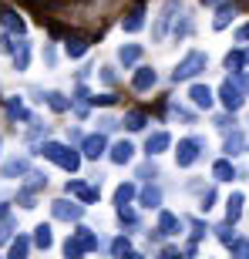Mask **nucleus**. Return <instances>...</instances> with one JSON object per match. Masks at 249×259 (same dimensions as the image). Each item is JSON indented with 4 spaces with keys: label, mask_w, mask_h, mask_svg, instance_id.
<instances>
[{
    "label": "nucleus",
    "mask_w": 249,
    "mask_h": 259,
    "mask_svg": "<svg viewBox=\"0 0 249 259\" xmlns=\"http://www.w3.org/2000/svg\"><path fill=\"white\" fill-rule=\"evenodd\" d=\"M229 249H232V256H249V242L246 239H232Z\"/></svg>",
    "instance_id": "37"
},
{
    "label": "nucleus",
    "mask_w": 249,
    "mask_h": 259,
    "mask_svg": "<svg viewBox=\"0 0 249 259\" xmlns=\"http://www.w3.org/2000/svg\"><path fill=\"white\" fill-rule=\"evenodd\" d=\"M199 71H205V54H202V51H189L182 58V64L172 71V81H189V77H195Z\"/></svg>",
    "instance_id": "2"
},
{
    "label": "nucleus",
    "mask_w": 249,
    "mask_h": 259,
    "mask_svg": "<svg viewBox=\"0 0 249 259\" xmlns=\"http://www.w3.org/2000/svg\"><path fill=\"white\" fill-rule=\"evenodd\" d=\"M27 61H30V44H27V40H20L17 48H14V67H17V71H24V67H27Z\"/></svg>",
    "instance_id": "19"
},
{
    "label": "nucleus",
    "mask_w": 249,
    "mask_h": 259,
    "mask_svg": "<svg viewBox=\"0 0 249 259\" xmlns=\"http://www.w3.org/2000/svg\"><path fill=\"white\" fill-rule=\"evenodd\" d=\"M40 155L51 158V162H58L61 168H67V172H77V168H81V155H77L74 148L61 145V142H44L40 145Z\"/></svg>",
    "instance_id": "1"
},
{
    "label": "nucleus",
    "mask_w": 249,
    "mask_h": 259,
    "mask_svg": "<svg viewBox=\"0 0 249 259\" xmlns=\"http://www.w3.org/2000/svg\"><path fill=\"white\" fill-rule=\"evenodd\" d=\"M44 98H48V105L54 108V111H67V108H71V101H67V98L61 95V91H48Z\"/></svg>",
    "instance_id": "30"
},
{
    "label": "nucleus",
    "mask_w": 249,
    "mask_h": 259,
    "mask_svg": "<svg viewBox=\"0 0 249 259\" xmlns=\"http://www.w3.org/2000/svg\"><path fill=\"white\" fill-rule=\"evenodd\" d=\"M17 175H27V158H10L4 165V179H17Z\"/></svg>",
    "instance_id": "17"
},
{
    "label": "nucleus",
    "mask_w": 249,
    "mask_h": 259,
    "mask_svg": "<svg viewBox=\"0 0 249 259\" xmlns=\"http://www.w3.org/2000/svg\"><path fill=\"white\" fill-rule=\"evenodd\" d=\"M189 98H192V105H195V108H205V111L212 108V91L205 84H192Z\"/></svg>",
    "instance_id": "12"
},
{
    "label": "nucleus",
    "mask_w": 249,
    "mask_h": 259,
    "mask_svg": "<svg viewBox=\"0 0 249 259\" xmlns=\"http://www.w3.org/2000/svg\"><path fill=\"white\" fill-rule=\"evenodd\" d=\"M64 51H67V58H81V54L88 51V44L74 37V40H67V44H64Z\"/></svg>",
    "instance_id": "34"
},
{
    "label": "nucleus",
    "mask_w": 249,
    "mask_h": 259,
    "mask_svg": "<svg viewBox=\"0 0 249 259\" xmlns=\"http://www.w3.org/2000/svg\"><path fill=\"white\" fill-rule=\"evenodd\" d=\"M0 20H4V27H7V30H14V34H24V20H20L14 10H4V14H0Z\"/></svg>",
    "instance_id": "23"
},
{
    "label": "nucleus",
    "mask_w": 249,
    "mask_h": 259,
    "mask_svg": "<svg viewBox=\"0 0 249 259\" xmlns=\"http://www.w3.org/2000/svg\"><path fill=\"white\" fill-rule=\"evenodd\" d=\"M51 212H54V219L81 222V215H85V205H77V202H67V199H58L54 205H51Z\"/></svg>",
    "instance_id": "6"
},
{
    "label": "nucleus",
    "mask_w": 249,
    "mask_h": 259,
    "mask_svg": "<svg viewBox=\"0 0 249 259\" xmlns=\"http://www.w3.org/2000/svg\"><path fill=\"white\" fill-rule=\"evenodd\" d=\"M7 108H10V115H14V118H20V121H27V118H30V111L24 108V101H20V98H10V101H7Z\"/></svg>",
    "instance_id": "31"
},
{
    "label": "nucleus",
    "mask_w": 249,
    "mask_h": 259,
    "mask_svg": "<svg viewBox=\"0 0 249 259\" xmlns=\"http://www.w3.org/2000/svg\"><path fill=\"white\" fill-rule=\"evenodd\" d=\"M142 205H148V209H155V205H162V189L158 185H148V189H142Z\"/></svg>",
    "instance_id": "18"
},
{
    "label": "nucleus",
    "mask_w": 249,
    "mask_h": 259,
    "mask_svg": "<svg viewBox=\"0 0 249 259\" xmlns=\"http://www.w3.org/2000/svg\"><path fill=\"white\" fill-rule=\"evenodd\" d=\"M185 219H179V215H172V212H162L158 215V232L162 236H175V232H182Z\"/></svg>",
    "instance_id": "10"
},
{
    "label": "nucleus",
    "mask_w": 249,
    "mask_h": 259,
    "mask_svg": "<svg viewBox=\"0 0 249 259\" xmlns=\"http://www.w3.org/2000/svg\"><path fill=\"white\" fill-rule=\"evenodd\" d=\"M189 226H192V236H195V239H202V236H205V226H202L199 219H192Z\"/></svg>",
    "instance_id": "43"
},
{
    "label": "nucleus",
    "mask_w": 249,
    "mask_h": 259,
    "mask_svg": "<svg viewBox=\"0 0 249 259\" xmlns=\"http://www.w3.org/2000/svg\"><path fill=\"white\" fill-rule=\"evenodd\" d=\"M155 81H158V74H155L152 67H138V71H135V91H148V88L155 84Z\"/></svg>",
    "instance_id": "13"
},
{
    "label": "nucleus",
    "mask_w": 249,
    "mask_h": 259,
    "mask_svg": "<svg viewBox=\"0 0 249 259\" xmlns=\"http://www.w3.org/2000/svg\"><path fill=\"white\" fill-rule=\"evenodd\" d=\"M98 125H101V132H111V128H118V121H115V118H101Z\"/></svg>",
    "instance_id": "46"
},
{
    "label": "nucleus",
    "mask_w": 249,
    "mask_h": 259,
    "mask_svg": "<svg viewBox=\"0 0 249 259\" xmlns=\"http://www.w3.org/2000/svg\"><path fill=\"white\" fill-rule=\"evenodd\" d=\"M212 202H216V192H212V189H209V192H205V199H202V209L209 212V209H212Z\"/></svg>",
    "instance_id": "47"
},
{
    "label": "nucleus",
    "mask_w": 249,
    "mask_h": 259,
    "mask_svg": "<svg viewBox=\"0 0 249 259\" xmlns=\"http://www.w3.org/2000/svg\"><path fill=\"white\" fill-rule=\"evenodd\" d=\"M189 30H192V24H189V17H185L182 24H175V37H185Z\"/></svg>",
    "instance_id": "44"
},
{
    "label": "nucleus",
    "mask_w": 249,
    "mask_h": 259,
    "mask_svg": "<svg viewBox=\"0 0 249 259\" xmlns=\"http://www.w3.org/2000/svg\"><path fill=\"white\" fill-rule=\"evenodd\" d=\"M17 202L24 205V209H34V189H20V192H17Z\"/></svg>",
    "instance_id": "36"
},
{
    "label": "nucleus",
    "mask_w": 249,
    "mask_h": 259,
    "mask_svg": "<svg viewBox=\"0 0 249 259\" xmlns=\"http://www.w3.org/2000/svg\"><path fill=\"white\" fill-rule=\"evenodd\" d=\"M232 17H236V7H232V4H226V7H219V17H216V24H212V27H216V30L229 27Z\"/></svg>",
    "instance_id": "29"
},
{
    "label": "nucleus",
    "mask_w": 249,
    "mask_h": 259,
    "mask_svg": "<svg viewBox=\"0 0 249 259\" xmlns=\"http://www.w3.org/2000/svg\"><path fill=\"white\" fill-rule=\"evenodd\" d=\"M205 4H219V0H205Z\"/></svg>",
    "instance_id": "51"
},
{
    "label": "nucleus",
    "mask_w": 249,
    "mask_h": 259,
    "mask_svg": "<svg viewBox=\"0 0 249 259\" xmlns=\"http://www.w3.org/2000/svg\"><path fill=\"white\" fill-rule=\"evenodd\" d=\"M27 249H30V242H27V236H17V239L10 242V256H14V259H20V256H27Z\"/></svg>",
    "instance_id": "32"
},
{
    "label": "nucleus",
    "mask_w": 249,
    "mask_h": 259,
    "mask_svg": "<svg viewBox=\"0 0 249 259\" xmlns=\"http://www.w3.org/2000/svg\"><path fill=\"white\" fill-rule=\"evenodd\" d=\"M212 175H216V182H232L236 179V168H232V162L219 158V162L212 165Z\"/></svg>",
    "instance_id": "15"
},
{
    "label": "nucleus",
    "mask_w": 249,
    "mask_h": 259,
    "mask_svg": "<svg viewBox=\"0 0 249 259\" xmlns=\"http://www.w3.org/2000/svg\"><path fill=\"white\" fill-rule=\"evenodd\" d=\"M236 40H239V44H242V40H249V24H246V27H239V30H236Z\"/></svg>",
    "instance_id": "48"
},
{
    "label": "nucleus",
    "mask_w": 249,
    "mask_h": 259,
    "mask_svg": "<svg viewBox=\"0 0 249 259\" xmlns=\"http://www.w3.org/2000/svg\"><path fill=\"white\" fill-rule=\"evenodd\" d=\"M158 172V168H155V162H148V165H142V168H138V179H148V175H155Z\"/></svg>",
    "instance_id": "45"
},
{
    "label": "nucleus",
    "mask_w": 249,
    "mask_h": 259,
    "mask_svg": "<svg viewBox=\"0 0 249 259\" xmlns=\"http://www.w3.org/2000/svg\"><path fill=\"white\" fill-rule=\"evenodd\" d=\"M132 199H135V185L132 182H124V185L115 189V205H128Z\"/></svg>",
    "instance_id": "28"
},
{
    "label": "nucleus",
    "mask_w": 249,
    "mask_h": 259,
    "mask_svg": "<svg viewBox=\"0 0 249 259\" xmlns=\"http://www.w3.org/2000/svg\"><path fill=\"white\" fill-rule=\"evenodd\" d=\"M44 185H48V175L34 172V175H30V182H27V189H34V192H37V189H44Z\"/></svg>",
    "instance_id": "39"
},
{
    "label": "nucleus",
    "mask_w": 249,
    "mask_h": 259,
    "mask_svg": "<svg viewBox=\"0 0 249 259\" xmlns=\"http://www.w3.org/2000/svg\"><path fill=\"white\" fill-rule=\"evenodd\" d=\"M34 242H37L40 249H51V242H54V236H51V226H44V222H40L37 229H34Z\"/></svg>",
    "instance_id": "25"
},
{
    "label": "nucleus",
    "mask_w": 249,
    "mask_h": 259,
    "mask_svg": "<svg viewBox=\"0 0 249 259\" xmlns=\"http://www.w3.org/2000/svg\"><path fill=\"white\" fill-rule=\"evenodd\" d=\"M179 10H182V0H165L162 14H158V20H155V27H152V40H165L169 37V27H172V20H175Z\"/></svg>",
    "instance_id": "3"
},
{
    "label": "nucleus",
    "mask_w": 249,
    "mask_h": 259,
    "mask_svg": "<svg viewBox=\"0 0 249 259\" xmlns=\"http://www.w3.org/2000/svg\"><path fill=\"white\" fill-rule=\"evenodd\" d=\"M229 121H232L229 115H219V118H216V125H219V128H229Z\"/></svg>",
    "instance_id": "49"
},
{
    "label": "nucleus",
    "mask_w": 249,
    "mask_h": 259,
    "mask_svg": "<svg viewBox=\"0 0 249 259\" xmlns=\"http://www.w3.org/2000/svg\"><path fill=\"white\" fill-rule=\"evenodd\" d=\"M64 252H67V256H81L85 249L77 246V239H67V242H64Z\"/></svg>",
    "instance_id": "42"
},
{
    "label": "nucleus",
    "mask_w": 249,
    "mask_h": 259,
    "mask_svg": "<svg viewBox=\"0 0 249 259\" xmlns=\"http://www.w3.org/2000/svg\"><path fill=\"white\" fill-rule=\"evenodd\" d=\"M216 236H219V239L229 246V242L236 239V229H232V226H219V229H216Z\"/></svg>",
    "instance_id": "38"
},
{
    "label": "nucleus",
    "mask_w": 249,
    "mask_h": 259,
    "mask_svg": "<svg viewBox=\"0 0 249 259\" xmlns=\"http://www.w3.org/2000/svg\"><path fill=\"white\" fill-rule=\"evenodd\" d=\"M71 105H74V111L77 115H88V105H91V91H88L85 84L74 91V98H71Z\"/></svg>",
    "instance_id": "16"
},
{
    "label": "nucleus",
    "mask_w": 249,
    "mask_h": 259,
    "mask_svg": "<svg viewBox=\"0 0 249 259\" xmlns=\"http://www.w3.org/2000/svg\"><path fill=\"white\" fill-rule=\"evenodd\" d=\"M242 148H246V138H242V132L226 135V155H239Z\"/></svg>",
    "instance_id": "22"
},
{
    "label": "nucleus",
    "mask_w": 249,
    "mask_h": 259,
    "mask_svg": "<svg viewBox=\"0 0 249 259\" xmlns=\"http://www.w3.org/2000/svg\"><path fill=\"white\" fill-rule=\"evenodd\" d=\"M219 101L226 105V111H239L242 108V88L236 84V81H222V88H219Z\"/></svg>",
    "instance_id": "5"
},
{
    "label": "nucleus",
    "mask_w": 249,
    "mask_h": 259,
    "mask_svg": "<svg viewBox=\"0 0 249 259\" xmlns=\"http://www.w3.org/2000/svg\"><path fill=\"white\" fill-rule=\"evenodd\" d=\"M91 101H95V105H101V108H108V105H115L118 98L111 95V91H105V95H95V98H91Z\"/></svg>",
    "instance_id": "40"
},
{
    "label": "nucleus",
    "mask_w": 249,
    "mask_h": 259,
    "mask_svg": "<svg viewBox=\"0 0 249 259\" xmlns=\"http://www.w3.org/2000/svg\"><path fill=\"white\" fill-rule=\"evenodd\" d=\"M132 155H135V145L132 142H118L115 148H111V162L124 165V162H132Z\"/></svg>",
    "instance_id": "14"
},
{
    "label": "nucleus",
    "mask_w": 249,
    "mask_h": 259,
    "mask_svg": "<svg viewBox=\"0 0 249 259\" xmlns=\"http://www.w3.org/2000/svg\"><path fill=\"white\" fill-rule=\"evenodd\" d=\"M202 148H205V142H202V138H182V142H179V152H175V162L182 165V168H189V165L199 158Z\"/></svg>",
    "instance_id": "4"
},
{
    "label": "nucleus",
    "mask_w": 249,
    "mask_h": 259,
    "mask_svg": "<svg viewBox=\"0 0 249 259\" xmlns=\"http://www.w3.org/2000/svg\"><path fill=\"white\" fill-rule=\"evenodd\" d=\"M121 125H124V128H132V132H142V128L148 125V118H145V111H128Z\"/></svg>",
    "instance_id": "21"
},
{
    "label": "nucleus",
    "mask_w": 249,
    "mask_h": 259,
    "mask_svg": "<svg viewBox=\"0 0 249 259\" xmlns=\"http://www.w3.org/2000/svg\"><path fill=\"white\" fill-rule=\"evenodd\" d=\"M111 252H115V256H124V252H132V242H128V236H118V239L111 242Z\"/></svg>",
    "instance_id": "35"
},
{
    "label": "nucleus",
    "mask_w": 249,
    "mask_h": 259,
    "mask_svg": "<svg viewBox=\"0 0 249 259\" xmlns=\"http://www.w3.org/2000/svg\"><path fill=\"white\" fill-rule=\"evenodd\" d=\"M7 215H10V209L4 205V202H0V219H7Z\"/></svg>",
    "instance_id": "50"
},
{
    "label": "nucleus",
    "mask_w": 249,
    "mask_h": 259,
    "mask_svg": "<svg viewBox=\"0 0 249 259\" xmlns=\"http://www.w3.org/2000/svg\"><path fill=\"white\" fill-rule=\"evenodd\" d=\"M74 239H77V246H81L85 252H95L98 249V236L88 229V226H77V229H74Z\"/></svg>",
    "instance_id": "11"
},
{
    "label": "nucleus",
    "mask_w": 249,
    "mask_h": 259,
    "mask_svg": "<svg viewBox=\"0 0 249 259\" xmlns=\"http://www.w3.org/2000/svg\"><path fill=\"white\" fill-rule=\"evenodd\" d=\"M246 61H249V51H229V54H226V67H229V71H239Z\"/></svg>",
    "instance_id": "27"
},
{
    "label": "nucleus",
    "mask_w": 249,
    "mask_h": 259,
    "mask_svg": "<svg viewBox=\"0 0 249 259\" xmlns=\"http://www.w3.org/2000/svg\"><path fill=\"white\" fill-rule=\"evenodd\" d=\"M64 192L67 195H77L81 202H98V195H101L98 189H91V185H85V182H67Z\"/></svg>",
    "instance_id": "9"
},
{
    "label": "nucleus",
    "mask_w": 249,
    "mask_h": 259,
    "mask_svg": "<svg viewBox=\"0 0 249 259\" xmlns=\"http://www.w3.org/2000/svg\"><path fill=\"white\" fill-rule=\"evenodd\" d=\"M105 148H108V142H105V135H101V132L81 138V152H85L88 158H101V155H105Z\"/></svg>",
    "instance_id": "7"
},
{
    "label": "nucleus",
    "mask_w": 249,
    "mask_h": 259,
    "mask_svg": "<svg viewBox=\"0 0 249 259\" xmlns=\"http://www.w3.org/2000/svg\"><path fill=\"white\" fill-rule=\"evenodd\" d=\"M138 58H142V48H138V44H124V48L118 51V61H121L124 67H128V64H135Z\"/></svg>",
    "instance_id": "20"
},
{
    "label": "nucleus",
    "mask_w": 249,
    "mask_h": 259,
    "mask_svg": "<svg viewBox=\"0 0 249 259\" xmlns=\"http://www.w3.org/2000/svg\"><path fill=\"white\" fill-rule=\"evenodd\" d=\"M10 232H14V219L7 215V222L0 226V242H7V239H10Z\"/></svg>",
    "instance_id": "41"
},
{
    "label": "nucleus",
    "mask_w": 249,
    "mask_h": 259,
    "mask_svg": "<svg viewBox=\"0 0 249 259\" xmlns=\"http://www.w3.org/2000/svg\"><path fill=\"white\" fill-rule=\"evenodd\" d=\"M239 212H242V195H239V192H232L229 202H226V215H229V222L239 219Z\"/></svg>",
    "instance_id": "26"
},
{
    "label": "nucleus",
    "mask_w": 249,
    "mask_h": 259,
    "mask_svg": "<svg viewBox=\"0 0 249 259\" xmlns=\"http://www.w3.org/2000/svg\"><path fill=\"white\" fill-rule=\"evenodd\" d=\"M142 17H145V14H142V7H138V10H132V14H128V17L121 20V27L128 30V34H135V30H142V24H145Z\"/></svg>",
    "instance_id": "24"
},
{
    "label": "nucleus",
    "mask_w": 249,
    "mask_h": 259,
    "mask_svg": "<svg viewBox=\"0 0 249 259\" xmlns=\"http://www.w3.org/2000/svg\"><path fill=\"white\" fill-rule=\"evenodd\" d=\"M118 222L121 226H138V215H135L132 205H118Z\"/></svg>",
    "instance_id": "33"
},
{
    "label": "nucleus",
    "mask_w": 249,
    "mask_h": 259,
    "mask_svg": "<svg viewBox=\"0 0 249 259\" xmlns=\"http://www.w3.org/2000/svg\"><path fill=\"white\" fill-rule=\"evenodd\" d=\"M169 145H172V135H169V132H155V135H148V142H145V152H148V158H152V155L165 152Z\"/></svg>",
    "instance_id": "8"
}]
</instances>
